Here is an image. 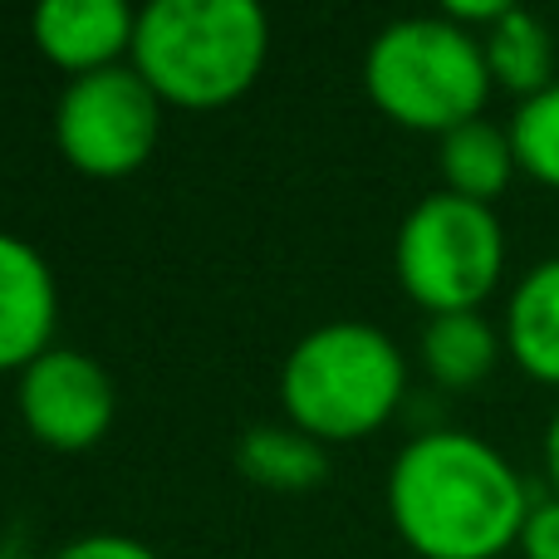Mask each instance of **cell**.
<instances>
[{
    "label": "cell",
    "instance_id": "obj_1",
    "mask_svg": "<svg viewBox=\"0 0 559 559\" xmlns=\"http://www.w3.org/2000/svg\"><path fill=\"white\" fill-rule=\"evenodd\" d=\"M388 506L423 559H496L531 521L521 476L466 432L407 442L388 476Z\"/></svg>",
    "mask_w": 559,
    "mask_h": 559
},
{
    "label": "cell",
    "instance_id": "obj_6",
    "mask_svg": "<svg viewBox=\"0 0 559 559\" xmlns=\"http://www.w3.org/2000/svg\"><path fill=\"white\" fill-rule=\"evenodd\" d=\"M59 153L88 177H123L157 143V94L138 69L108 64L69 79L55 114Z\"/></svg>",
    "mask_w": 559,
    "mask_h": 559
},
{
    "label": "cell",
    "instance_id": "obj_18",
    "mask_svg": "<svg viewBox=\"0 0 559 559\" xmlns=\"http://www.w3.org/2000/svg\"><path fill=\"white\" fill-rule=\"evenodd\" d=\"M515 5H506V0H447V15L452 20H506Z\"/></svg>",
    "mask_w": 559,
    "mask_h": 559
},
{
    "label": "cell",
    "instance_id": "obj_3",
    "mask_svg": "<svg viewBox=\"0 0 559 559\" xmlns=\"http://www.w3.org/2000/svg\"><path fill=\"white\" fill-rule=\"evenodd\" d=\"M403 354L373 324H324L295 344L280 378L285 413L314 442H354L403 397Z\"/></svg>",
    "mask_w": 559,
    "mask_h": 559
},
{
    "label": "cell",
    "instance_id": "obj_2",
    "mask_svg": "<svg viewBox=\"0 0 559 559\" xmlns=\"http://www.w3.org/2000/svg\"><path fill=\"white\" fill-rule=\"evenodd\" d=\"M265 39L271 29L255 0H153L138 15L133 59L157 98L216 108L251 88Z\"/></svg>",
    "mask_w": 559,
    "mask_h": 559
},
{
    "label": "cell",
    "instance_id": "obj_12",
    "mask_svg": "<svg viewBox=\"0 0 559 559\" xmlns=\"http://www.w3.org/2000/svg\"><path fill=\"white\" fill-rule=\"evenodd\" d=\"M427 373L442 388H472L491 373L496 364V334L476 309H456V314H432L423 334Z\"/></svg>",
    "mask_w": 559,
    "mask_h": 559
},
{
    "label": "cell",
    "instance_id": "obj_9",
    "mask_svg": "<svg viewBox=\"0 0 559 559\" xmlns=\"http://www.w3.org/2000/svg\"><path fill=\"white\" fill-rule=\"evenodd\" d=\"M138 20L123 0H45L35 10V39L59 69L94 74L133 45Z\"/></svg>",
    "mask_w": 559,
    "mask_h": 559
},
{
    "label": "cell",
    "instance_id": "obj_19",
    "mask_svg": "<svg viewBox=\"0 0 559 559\" xmlns=\"http://www.w3.org/2000/svg\"><path fill=\"white\" fill-rule=\"evenodd\" d=\"M545 462H550V476H555V486H559V417L550 423V442H545Z\"/></svg>",
    "mask_w": 559,
    "mask_h": 559
},
{
    "label": "cell",
    "instance_id": "obj_17",
    "mask_svg": "<svg viewBox=\"0 0 559 559\" xmlns=\"http://www.w3.org/2000/svg\"><path fill=\"white\" fill-rule=\"evenodd\" d=\"M55 559H157L147 545L128 540V535H84V540L64 545Z\"/></svg>",
    "mask_w": 559,
    "mask_h": 559
},
{
    "label": "cell",
    "instance_id": "obj_5",
    "mask_svg": "<svg viewBox=\"0 0 559 559\" xmlns=\"http://www.w3.org/2000/svg\"><path fill=\"white\" fill-rule=\"evenodd\" d=\"M501 261L506 241L491 206L456 192L423 197L397 231V275L407 295L432 314L476 309L496 289Z\"/></svg>",
    "mask_w": 559,
    "mask_h": 559
},
{
    "label": "cell",
    "instance_id": "obj_14",
    "mask_svg": "<svg viewBox=\"0 0 559 559\" xmlns=\"http://www.w3.org/2000/svg\"><path fill=\"white\" fill-rule=\"evenodd\" d=\"M236 462H241V472L251 481L280 486V491L324 481V452L299 427H251L241 437V447H236Z\"/></svg>",
    "mask_w": 559,
    "mask_h": 559
},
{
    "label": "cell",
    "instance_id": "obj_16",
    "mask_svg": "<svg viewBox=\"0 0 559 559\" xmlns=\"http://www.w3.org/2000/svg\"><path fill=\"white\" fill-rule=\"evenodd\" d=\"M521 545H525V559H559V501L535 506L521 531Z\"/></svg>",
    "mask_w": 559,
    "mask_h": 559
},
{
    "label": "cell",
    "instance_id": "obj_13",
    "mask_svg": "<svg viewBox=\"0 0 559 559\" xmlns=\"http://www.w3.org/2000/svg\"><path fill=\"white\" fill-rule=\"evenodd\" d=\"M486 69L491 79H501L515 94H545L555 79V45L550 29L525 10H511L506 20H496L486 35Z\"/></svg>",
    "mask_w": 559,
    "mask_h": 559
},
{
    "label": "cell",
    "instance_id": "obj_7",
    "mask_svg": "<svg viewBox=\"0 0 559 559\" xmlns=\"http://www.w3.org/2000/svg\"><path fill=\"white\" fill-rule=\"evenodd\" d=\"M20 413L45 447L84 452L114 423V383L88 354L49 348L20 378Z\"/></svg>",
    "mask_w": 559,
    "mask_h": 559
},
{
    "label": "cell",
    "instance_id": "obj_11",
    "mask_svg": "<svg viewBox=\"0 0 559 559\" xmlns=\"http://www.w3.org/2000/svg\"><path fill=\"white\" fill-rule=\"evenodd\" d=\"M511 167H515L511 138H506L501 128L481 123V118H472V123L452 128V133L442 138L447 187H452L456 197H466V202L486 206L491 197H501V187L511 182Z\"/></svg>",
    "mask_w": 559,
    "mask_h": 559
},
{
    "label": "cell",
    "instance_id": "obj_8",
    "mask_svg": "<svg viewBox=\"0 0 559 559\" xmlns=\"http://www.w3.org/2000/svg\"><path fill=\"white\" fill-rule=\"evenodd\" d=\"M55 334V280L20 236L0 231V373L29 368L49 354Z\"/></svg>",
    "mask_w": 559,
    "mask_h": 559
},
{
    "label": "cell",
    "instance_id": "obj_10",
    "mask_svg": "<svg viewBox=\"0 0 559 559\" xmlns=\"http://www.w3.org/2000/svg\"><path fill=\"white\" fill-rule=\"evenodd\" d=\"M511 354L540 383H559V261L535 265L511 299Z\"/></svg>",
    "mask_w": 559,
    "mask_h": 559
},
{
    "label": "cell",
    "instance_id": "obj_15",
    "mask_svg": "<svg viewBox=\"0 0 559 559\" xmlns=\"http://www.w3.org/2000/svg\"><path fill=\"white\" fill-rule=\"evenodd\" d=\"M511 147L525 173L559 187V84L521 104V114L511 123Z\"/></svg>",
    "mask_w": 559,
    "mask_h": 559
},
{
    "label": "cell",
    "instance_id": "obj_4",
    "mask_svg": "<svg viewBox=\"0 0 559 559\" xmlns=\"http://www.w3.org/2000/svg\"><path fill=\"white\" fill-rule=\"evenodd\" d=\"M373 104L403 128L452 133L486 104V49L452 20H397L373 39L364 64Z\"/></svg>",
    "mask_w": 559,
    "mask_h": 559
}]
</instances>
